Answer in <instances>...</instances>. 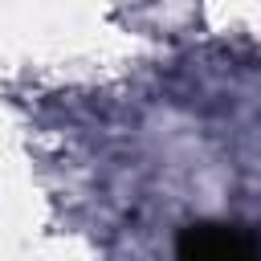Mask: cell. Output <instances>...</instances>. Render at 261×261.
I'll return each instance as SVG.
<instances>
[{"label":"cell","mask_w":261,"mask_h":261,"mask_svg":"<svg viewBox=\"0 0 261 261\" xmlns=\"http://www.w3.org/2000/svg\"><path fill=\"white\" fill-rule=\"evenodd\" d=\"M179 261H261V245L232 224H200L184 237Z\"/></svg>","instance_id":"6da1fadb"}]
</instances>
